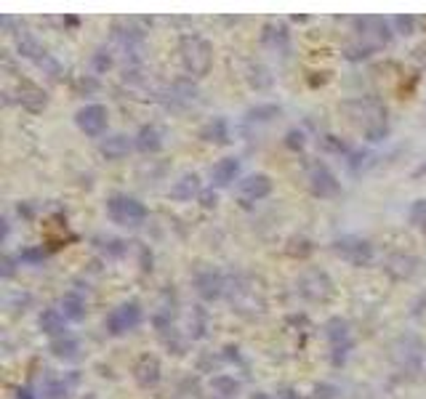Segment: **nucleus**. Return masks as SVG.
<instances>
[{
  "label": "nucleus",
  "instance_id": "obj_28",
  "mask_svg": "<svg viewBox=\"0 0 426 399\" xmlns=\"http://www.w3.org/2000/svg\"><path fill=\"white\" fill-rule=\"evenodd\" d=\"M48 352L56 357V359H77L80 357V341L72 338V335H62V338H54L48 344Z\"/></svg>",
  "mask_w": 426,
  "mask_h": 399
},
{
  "label": "nucleus",
  "instance_id": "obj_30",
  "mask_svg": "<svg viewBox=\"0 0 426 399\" xmlns=\"http://www.w3.org/2000/svg\"><path fill=\"white\" fill-rule=\"evenodd\" d=\"M94 245L107 258H120V255L128 253V243L120 240V237H94Z\"/></svg>",
  "mask_w": 426,
  "mask_h": 399
},
{
  "label": "nucleus",
  "instance_id": "obj_33",
  "mask_svg": "<svg viewBox=\"0 0 426 399\" xmlns=\"http://www.w3.org/2000/svg\"><path fill=\"white\" fill-rule=\"evenodd\" d=\"M320 146H323L325 152H330V155H344V157L352 155L349 144H347L344 139H339V136H333V133H325V136H320Z\"/></svg>",
  "mask_w": 426,
  "mask_h": 399
},
{
  "label": "nucleus",
  "instance_id": "obj_51",
  "mask_svg": "<svg viewBox=\"0 0 426 399\" xmlns=\"http://www.w3.org/2000/svg\"><path fill=\"white\" fill-rule=\"evenodd\" d=\"M16 399H38V397H35V391L30 386H22L16 391Z\"/></svg>",
  "mask_w": 426,
  "mask_h": 399
},
{
  "label": "nucleus",
  "instance_id": "obj_22",
  "mask_svg": "<svg viewBox=\"0 0 426 399\" xmlns=\"http://www.w3.org/2000/svg\"><path fill=\"white\" fill-rule=\"evenodd\" d=\"M240 176V160L237 157H221L216 166L211 168V181L213 187H230L232 181Z\"/></svg>",
  "mask_w": 426,
  "mask_h": 399
},
{
  "label": "nucleus",
  "instance_id": "obj_7",
  "mask_svg": "<svg viewBox=\"0 0 426 399\" xmlns=\"http://www.w3.org/2000/svg\"><path fill=\"white\" fill-rule=\"evenodd\" d=\"M296 293L301 299L312 301V303H323V301H328L333 296V279L323 269H309L296 282Z\"/></svg>",
  "mask_w": 426,
  "mask_h": 399
},
{
  "label": "nucleus",
  "instance_id": "obj_5",
  "mask_svg": "<svg viewBox=\"0 0 426 399\" xmlns=\"http://www.w3.org/2000/svg\"><path fill=\"white\" fill-rule=\"evenodd\" d=\"M333 253L339 255L341 261H347L352 266H371L376 258V248L371 245V240L357 237V234H344L333 240Z\"/></svg>",
  "mask_w": 426,
  "mask_h": 399
},
{
  "label": "nucleus",
  "instance_id": "obj_40",
  "mask_svg": "<svg viewBox=\"0 0 426 399\" xmlns=\"http://www.w3.org/2000/svg\"><path fill=\"white\" fill-rule=\"evenodd\" d=\"M91 66H94V72L96 75H104L107 69L112 66V56H110V51H104V48H99L96 54L91 56Z\"/></svg>",
  "mask_w": 426,
  "mask_h": 399
},
{
  "label": "nucleus",
  "instance_id": "obj_9",
  "mask_svg": "<svg viewBox=\"0 0 426 399\" xmlns=\"http://www.w3.org/2000/svg\"><path fill=\"white\" fill-rule=\"evenodd\" d=\"M112 40L120 45L125 59L136 62L144 51V30L136 22H118L112 27Z\"/></svg>",
  "mask_w": 426,
  "mask_h": 399
},
{
  "label": "nucleus",
  "instance_id": "obj_47",
  "mask_svg": "<svg viewBox=\"0 0 426 399\" xmlns=\"http://www.w3.org/2000/svg\"><path fill=\"white\" fill-rule=\"evenodd\" d=\"M197 200H200V205H203V208H208V211L219 205V195L213 192V187H211V189H203V192H200V197H197Z\"/></svg>",
  "mask_w": 426,
  "mask_h": 399
},
{
  "label": "nucleus",
  "instance_id": "obj_31",
  "mask_svg": "<svg viewBox=\"0 0 426 399\" xmlns=\"http://www.w3.org/2000/svg\"><path fill=\"white\" fill-rule=\"evenodd\" d=\"M280 107L277 104H256L245 112V120L248 122H272L274 117H280Z\"/></svg>",
  "mask_w": 426,
  "mask_h": 399
},
{
  "label": "nucleus",
  "instance_id": "obj_55",
  "mask_svg": "<svg viewBox=\"0 0 426 399\" xmlns=\"http://www.w3.org/2000/svg\"><path fill=\"white\" fill-rule=\"evenodd\" d=\"M424 173H426V163H424L421 168H415V170H413V178H421Z\"/></svg>",
  "mask_w": 426,
  "mask_h": 399
},
{
  "label": "nucleus",
  "instance_id": "obj_38",
  "mask_svg": "<svg viewBox=\"0 0 426 399\" xmlns=\"http://www.w3.org/2000/svg\"><path fill=\"white\" fill-rule=\"evenodd\" d=\"M45 258H48V250H45L43 245H40V248H24L22 253H19V264L38 266V264H43Z\"/></svg>",
  "mask_w": 426,
  "mask_h": 399
},
{
  "label": "nucleus",
  "instance_id": "obj_41",
  "mask_svg": "<svg viewBox=\"0 0 426 399\" xmlns=\"http://www.w3.org/2000/svg\"><path fill=\"white\" fill-rule=\"evenodd\" d=\"M410 224L418 226V229H426V200H415L413 205H410Z\"/></svg>",
  "mask_w": 426,
  "mask_h": 399
},
{
  "label": "nucleus",
  "instance_id": "obj_57",
  "mask_svg": "<svg viewBox=\"0 0 426 399\" xmlns=\"http://www.w3.org/2000/svg\"><path fill=\"white\" fill-rule=\"evenodd\" d=\"M216 399H219V397H216Z\"/></svg>",
  "mask_w": 426,
  "mask_h": 399
},
{
  "label": "nucleus",
  "instance_id": "obj_23",
  "mask_svg": "<svg viewBox=\"0 0 426 399\" xmlns=\"http://www.w3.org/2000/svg\"><path fill=\"white\" fill-rule=\"evenodd\" d=\"M200 139L208 141V144L227 146L232 141L230 139V122L224 120V117H211V120L200 128Z\"/></svg>",
  "mask_w": 426,
  "mask_h": 399
},
{
  "label": "nucleus",
  "instance_id": "obj_45",
  "mask_svg": "<svg viewBox=\"0 0 426 399\" xmlns=\"http://www.w3.org/2000/svg\"><path fill=\"white\" fill-rule=\"evenodd\" d=\"M389 136V122H381V125H373V128H368L365 131V139L368 141H373V144H379V141H383Z\"/></svg>",
  "mask_w": 426,
  "mask_h": 399
},
{
  "label": "nucleus",
  "instance_id": "obj_14",
  "mask_svg": "<svg viewBox=\"0 0 426 399\" xmlns=\"http://www.w3.org/2000/svg\"><path fill=\"white\" fill-rule=\"evenodd\" d=\"M195 290L203 301H219L227 296V277L216 269H203L195 274Z\"/></svg>",
  "mask_w": 426,
  "mask_h": 399
},
{
  "label": "nucleus",
  "instance_id": "obj_32",
  "mask_svg": "<svg viewBox=\"0 0 426 399\" xmlns=\"http://www.w3.org/2000/svg\"><path fill=\"white\" fill-rule=\"evenodd\" d=\"M208 332V311L203 306H192V314H189V335L200 341V338H206Z\"/></svg>",
  "mask_w": 426,
  "mask_h": 399
},
{
  "label": "nucleus",
  "instance_id": "obj_36",
  "mask_svg": "<svg viewBox=\"0 0 426 399\" xmlns=\"http://www.w3.org/2000/svg\"><path fill=\"white\" fill-rule=\"evenodd\" d=\"M160 341H163V346L168 349V352H171V354H176V357L184 354L186 341L181 338V335H179V332H176V328H174V330L163 332V335H160Z\"/></svg>",
  "mask_w": 426,
  "mask_h": 399
},
{
  "label": "nucleus",
  "instance_id": "obj_54",
  "mask_svg": "<svg viewBox=\"0 0 426 399\" xmlns=\"http://www.w3.org/2000/svg\"><path fill=\"white\" fill-rule=\"evenodd\" d=\"M62 24H67V27H77V24H80V19H77V16H65V19H62Z\"/></svg>",
  "mask_w": 426,
  "mask_h": 399
},
{
  "label": "nucleus",
  "instance_id": "obj_11",
  "mask_svg": "<svg viewBox=\"0 0 426 399\" xmlns=\"http://www.w3.org/2000/svg\"><path fill=\"white\" fill-rule=\"evenodd\" d=\"M107 120H110V112H107L104 104H86L75 115L77 128L86 133V136H91V139H96V136H101V133L107 131Z\"/></svg>",
  "mask_w": 426,
  "mask_h": 399
},
{
  "label": "nucleus",
  "instance_id": "obj_43",
  "mask_svg": "<svg viewBox=\"0 0 426 399\" xmlns=\"http://www.w3.org/2000/svg\"><path fill=\"white\" fill-rule=\"evenodd\" d=\"M285 146H288L291 152H301V149L306 146L304 131H298V128H291V131L285 133Z\"/></svg>",
  "mask_w": 426,
  "mask_h": 399
},
{
  "label": "nucleus",
  "instance_id": "obj_6",
  "mask_svg": "<svg viewBox=\"0 0 426 399\" xmlns=\"http://www.w3.org/2000/svg\"><path fill=\"white\" fill-rule=\"evenodd\" d=\"M107 216L120 226H139L147 221V208L142 200L131 195H112L107 200Z\"/></svg>",
  "mask_w": 426,
  "mask_h": 399
},
{
  "label": "nucleus",
  "instance_id": "obj_39",
  "mask_svg": "<svg viewBox=\"0 0 426 399\" xmlns=\"http://www.w3.org/2000/svg\"><path fill=\"white\" fill-rule=\"evenodd\" d=\"M376 54V48L373 45H368V43H362V40H357V43H352L349 48H347V59L349 62H360V59H368V56H373Z\"/></svg>",
  "mask_w": 426,
  "mask_h": 399
},
{
  "label": "nucleus",
  "instance_id": "obj_46",
  "mask_svg": "<svg viewBox=\"0 0 426 399\" xmlns=\"http://www.w3.org/2000/svg\"><path fill=\"white\" fill-rule=\"evenodd\" d=\"M16 261L19 258H13V255H3V261H0V277L11 279L16 274Z\"/></svg>",
  "mask_w": 426,
  "mask_h": 399
},
{
  "label": "nucleus",
  "instance_id": "obj_17",
  "mask_svg": "<svg viewBox=\"0 0 426 399\" xmlns=\"http://www.w3.org/2000/svg\"><path fill=\"white\" fill-rule=\"evenodd\" d=\"M262 45L264 48H269V51H274V54L288 56L291 54V33H288V27H285V24H277V22L264 24Z\"/></svg>",
  "mask_w": 426,
  "mask_h": 399
},
{
  "label": "nucleus",
  "instance_id": "obj_16",
  "mask_svg": "<svg viewBox=\"0 0 426 399\" xmlns=\"http://www.w3.org/2000/svg\"><path fill=\"white\" fill-rule=\"evenodd\" d=\"M133 378L142 388H155L163 378V367H160V359L155 354H142L133 365Z\"/></svg>",
  "mask_w": 426,
  "mask_h": 399
},
{
  "label": "nucleus",
  "instance_id": "obj_13",
  "mask_svg": "<svg viewBox=\"0 0 426 399\" xmlns=\"http://www.w3.org/2000/svg\"><path fill=\"white\" fill-rule=\"evenodd\" d=\"M357 30H360L362 43L373 45L376 51L381 45H389V40H392V27H389V22L379 19V16H362V19H357Z\"/></svg>",
  "mask_w": 426,
  "mask_h": 399
},
{
  "label": "nucleus",
  "instance_id": "obj_27",
  "mask_svg": "<svg viewBox=\"0 0 426 399\" xmlns=\"http://www.w3.org/2000/svg\"><path fill=\"white\" fill-rule=\"evenodd\" d=\"M77 383V376L69 378H45V383L40 386L43 399H67L69 397V388Z\"/></svg>",
  "mask_w": 426,
  "mask_h": 399
},
{
  "label": "nucleus",
  "instance_id": "obj_56",
  "mask_svg": "<svg viewBox=\"0 0 426 399\" xmlns=\"http://www.w3.org/2000/svg\"><path fill=\"white\" fill-rule=\"evenodd\" d=\"M251 399H272L269 394H264V391H256V394H251Z\"/></svg>",
  "mask_w": 426,
  "mask_h": 399
},
{
  "label": "nucleus",
  "instance_id": "obj_34",
  "mask_svg": "<svg viewBox=\"0 0 426 399\" xmlns=\"http://www.w3.org/2000/svg\"><path fill=\"white\" fill-rule=\"evenodd\" d=\"M347 163H349L352 173H362V170H368V168L376 163V155H373V152H368V149H357V152H352Z\"/></svg>",
  "mask_w": 426,
  "mask_h": 399
},
{
  "label": "nucleus",
  "instance_id": "obj_24",
  "mask_svg": "<svg viewBox=\"0 0 426 399\" xmlns=\"http://www.w3.org/2000/svg\"><path fill=\"white\" fill-rule=\"evenodd\" d=\"M38 325H40V330H43L45 335H51V341H54V338H62V335H69V332H67V317L59 309H43Z\"/></svg>",
  "mask_w": 426,
  "mask_h": 399
},
{
  "label": "nucleus",
  "instance_id": "obj_25",
  "mask_svg": "<svg viewBox=\"0 0 426 399\" xmlns=\"http://www.w3.org/2000/svg\"><path fill=\"white\" fill-rule=\"evenodd\" d=\"M200 176L197 173H184V176H179L174 187H171V197L179 200V202H186V200L192 197H200Z\"/></svg>",
  "mask_w": 426,
  "mask_h": 399
},
{
  "label": "nucleus",
  "instance_id": "obj_53",
  "mask_svg": "<svg viewBox=\"0 0 426 399\" xmlns=\"http://www.w3.org/2000/svg\"><path fill=\"white\" fill-rule=\"evenodd\" d=\"M9 232H11V221L9 216H3V240H9Z\"/></svg>",
  "mask_w": 426,
  "mask_h": 399
},
{
  "label": "nucleus",
  "instance_id": "obj_19",
  "mask_svg": "<svg viewBox=\"0 0 426 399\" xmlns=\"http://www.w3.org/2000/svg\"><path fill=\"white\" fill-rule=\"evenodd\" d=\"M418 258L415 255H408V253H394L386 258V274L392 279H397V282H403V279H410L418 272Z\"/></svg>",
  "mask_w": 426,
  "mask_h": 399
},
{
  "label": "nucleus",
  "instance_id": "obj_48",
  "mask_svg": "<svg viewBox=\"0 0 426 399\" xmlns=\"http://www.w3.org/2000/svg\"><path fill=\"white\" fill-rule=\"evenodd\" d=\"M139 261H142L144 272H152V253H150L144 245H139Z\"/></svg>",
  "mask_w": 426,
  "mask_h": 399
},
{
  "label": "nucleus",
  "instance_id": "obj_21",
  "mask_svg": "<svg viewBox=\"0 0 426 399\" xmlns=\"http://www.w3.org/2000/svg\"><path fill=\"white\" fill-rule=\"evenodd\" d=\"M133 144L136 149L142 152V155H157L160 149H163V131L157 128V125H142L139 133L133 136Z\"/></svg>",
  "mask_w": 426,
  "mask_h": 399
},
{
  "label": "nucleus",
  "instance_id": "obj_10",
  "mask_svg": "<svg viewBox=\"0 0 426 399\" xmlns=\"http://www.w3.org/2000/svg\"><path fill=\"white\" fill-rule=\"evenodd\" d=\"M200 96V88L192 78H176L168 88H163L160 101H163L168 110H184L189 104H195Z\"/></svg>",
  "mask_w": 426,
  "mask_h": 399
},
{
  "label": "nucleus",
  "instance_id": "obj_37",
  "mask_svg": "<svg viewBox=\"0 0 426 399\" xmlns=\"http://www.w3.org/2000/svg\"><path fill=\"white\" fill-rule=\"evenodd\" d=\"M312 250H315V245L309 243L306 237H291L288 240V255H293V258H306Z\"/></svg>",
  "mask_w": 426,
  "mask_h": 399
},
{
  "label": "nucleus",
  "instance_id": "obj_15",
  "mask_svg": "<svg viewBox=\"0 0 426 399\" xmlns=\"http://www.w3.org/2000/svg\"><path fill=\"white\" fill-rule=\"evenodd\" d=\"M272 187L274 181L272 176H267V173H251V176H245L240 181V202L242 205H253V202H259V200L269 197L272 195Z\"/></svg>",
  "mask_w": 426,
  "mask_h": 399
},
{
  "label": "nucleus",
  "instance_id": "obj_26",
  "mask_svg": "<svg viewBox=\"0 0 426 399\" xmlns=\"http://www.w3.org/2000/svg\"><path fill=\"white\" fill-rule=\"evenodd\" d=\"M86 296L77 293V290H69L65 299H62V314H65L69 322H80L86 320Z\"/></svg>",
  "mask_w": 426,
  "mask_h": 399
},
{
  "label": "nucleus",
  "instance_id": "obj_3",
  "mask_svg": "<svg viewBox=\"0 0 426 399\" xmlns=\"http://www.w3.org/2000/svg\"><path fill=\"white\" fill-rule=\"evenodd\" d=\"M13 40H16V51H19V56H22V59H27V62H33L38 69H43V75H48V78H54V80L65 78V66L59 64L54 56L48 54V51H45L43 45L38 43V40H35L30 33L19 30Z\"/></svg>",
  "mask_w": 426,
  "mask_h": 399
},
{
  "label": "nucleus",
  "instance_id": "obj_52",
  "mask_svg": "<svg viewBox=\"0 0 426 399\" xmlns=\"http://www.w3.org/2000/svg\"><path fill=\"white\" fill-rule=\"evenodd\" d=\"M219 365V357H216V359H211V357H203V359H200V370H208V367H216Z\"/></svg>",
  "mask_w": 426,
  "mask_h": 399
},
{
  "label": "nucleus",
  "instance_id": "obj_50",
  "mask_svg": "<svg viewBox=\"0 0 426 399\" xmlns=\"http://www.w3.org/2000/svg\"><path fill=\"white\" fill-rule=\"evenodd\" d=\"M277 399H304V397H301L296 388L288 386V388H280V391H277Z\"/></svg>",
  "mask_w": 426,
  "mask_h": 399
},
{
  "label": "nucleus",
  "instance_id": "obj_4",
  "mask_svg": "<svg viewBox=\"0 0 426 399\" xmlns=\"http://www.w3.org/2000/svg\"><path fill=\"white\" fill-rule=\"evenodd\" d=\"M325 338H328V346H330V362H333V367H341L349 359L352 349H354L349 322L341 320V317H330V320L325 322Z\"/></svg>",
  "mask_w": 426,
  "mask_h": 399
},
{
  "label": "nucleus",
  "instance_id": "obj_1",
  "mask_svg": "<svg viewBox=\"0 0 426 399\" xmlns=\"http://www.w3.org/2000/svg\"><path fill=\"white\" fill-rule=\"evenodd\" d=\"M179 59H181V66H184L186 75L192 78H206L211 72V64H213V45L208 43L203 35H181L179 40Z\"/></svg>",
  "mask_w": 426,
  "mask_h": 399
},
{
  "label": "nucleus",
  "instance_id": "obj_8",
  "mask_svg": "<svg viewBox=\"0 0 426 399\" xmlns=\"http://www.w3.org/2000/svg\"><path fill=\"white\" fill-rule=\"evenodd\" d=\"M144 320V309L139 301H125L120 306H115L107 317V330L110 335H125V332L136 330Z\"/></svg>",
  "mask_w": 426,
  "mask_h": 399
},
{
  "label": "nucleus",
  "instance_id": "obj_35",
  "mask_svg": "<svg viewBox=\"0 0 426 399\" xmlns=\"http://www.w3.org/2000/svg\"><path fill=\"white\" fill-rule=\"evenodd\" d=\"M248 83H251L253 88H267V86H272V75H269L267 66L251 64L248 66Z\"/></svg>",
  "mask_w": 426,
  "mask_h": 399
},
{
  "label": "nucleus",
  "instance_id": "obj_12",
  "mask_svg": "<svg viewBox=\"0 0 426 399\" xmlns=\"http://www.w3.org/2000/svg\"><path fill=\"white\" fill-rule=\"evenodd\" d=\"M309 192L320 200H330L341 192V184H339V178H336V173H333L328 166L317 163V166L309 168Z\"/></svg>",
  "mask_w": 426,
  "mask_h": 399
},
{
  "label": "nucleus",
  "instance_id": "obj_2",
  "mask_svg": "<svg viewBox=\"0 0 426 399\" xmlns=\"http://www.w3.org/2000/svg\"><path fill=\"white\" fill-rule=\"evenodd\" d=\"M426 357V344L415 332H403L392 341V362L403 376H415L421 373Z\"/></svg>",
  "mask_w": 426,
  "mask_h": 399
},
{
  "label": "nucleus",
  "instance_id": "obj_29",
  "mask_svg": "<svg viewBox=\"0 0 426 399\" xmlns=\"http://www.w3.org/2000/svg\"><path fill=\"white\" fill-rule=\"evenodd\" d=\"M211 388H213V394L219 399H232V397H237V391H240V381L235 376L221 373V376L211 378Z\"/></svg>",
  "mask_w": 426,
  "mask_h": 399
},
{
  "label": "nucleus",
  "instance_id": "obj_42",
  "mask_svg": "<svg viewBox=\"0 0 426 399\" xmlns=\"http://www.w3.org/2000/svg\"><path fill=\"white\" fill-rule=\"evenodd\" d=\"M392 27H394V33H400V35H413L415 16H410V13H400V16H394L392 19Z\"/></svg>",
  "mask_w": 426,
  "mask_h": 399
},
{
  "label": "nucleus",
  "instance_id": "obj_20",
  "mask_svg": "<svg viewBox=\"0 0 426 399\" xmlns=\"http://www.w3.org/2000/svg\"><path fill=\"white\" fill-rule=\"evenodd\" d=\"M133 146L136 144H133L125 133H112V136H104V139L99 141V152L107 157V160H123V157L131 155Z\"/></svg>",
  "mask_w": 426,
  "mask_h": 399
},
{
  "label": "nucleus",
  "instance_id": "obj_49",
  "mask_svg": "<svg viewBox=\"0 0 426 399\" xmlns=\"http://www.w3.org/2000/svg\"><path fill=\"white\" fill-rule=\"evenodd\" d=\"M224 359L240 362V349H237V346H224Z\"/></svg>",
  "mask_w": 426,
  "mask_h": 399
},
{
  "label": "nucleus",
  "instance_id": "obj_44",
  "mask_svg": "<svg viewBox=\"0 0 426 399\" xmlns=\"http://www.w3.org/2000/svg\"><path fill=\"white\" fill-rule=\"evenodd\" d=\"M315 399H341V388L336 383H317L312 391Z\"/></svg>",
  "mask_w": 426,
  "mask_h": 399
},
{
  "label": "nucleus",
  "instance_id": "obj_18",
  "mask_svg": "<svg viewBox=\"0 0 426 399\" xmlns=\"http://www.w3.org/2000/svg\"><path fill=\"white\" fill-rule=\"evenodd\" d=\"M16 101L22 104L27 112H43L48 104V96L40 86H35L33 80H19L16 86Z\"/></svg>",
  "mask_w": 426,
  "mask_h": 399
}]
</instances>
